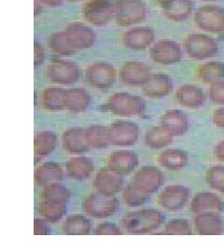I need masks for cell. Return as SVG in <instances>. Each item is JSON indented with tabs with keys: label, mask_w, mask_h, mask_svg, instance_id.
Returning <instances> with one entry per match:
<instances>
[{
	"label": "cell",
	"mask_w": 224,
	"mask_h": 252,
	"mask_svg": "<svg viewBox=\"0 0 224 252\" xmlns=\"http://www.w3.org/2000/svg\"><path fill=\"white\" fill-rule=\"evenodd\" d=\"M165 220L161 211L154 208H145L133 211L122 219V225L131 234H151L158 230Z\"/></svg>",
	"instance_id": "obj_1"
},
{
	"label": "cell",
	"mask_w": 224,
	"mask_h": 252,
	"mask_svg": "<svg viewBox=\"0 0 224 252\" xmlns=\"http://www.w3.org/2000/svg\"><path fill=\"white\" fill-rule=\"evenodd\" d=\"M81 207L88 216L102 220L113 216L120 207V202L114 196L95 192L84 198Z\"/></svg>",
	"instance_id": "obj_2"
},
{
	"label": "cell",
	"mask_w": 224,
	"mask_h": 252,
	"mask_svg": "<svg viewBox=\"0 0 224 252\" xmlns=\"http://www.w3.org/2000/svg\"><path fill=\"white\" fill-rule=\"evenodd\" d=\"M109 111L121 117H132L143 113L145 101L140 96L128 93H116L108 100Z\"/></svg>",
	"instance_id": "obj_3"
},
{
	"label": "cell",
	"mask_w": 224,
	"mask_h": 252,
	"mask_svg": "<svg viewBox=\"0 0 224 252\" xmlns=\"http://www.w3.org/2000/svg\"><path fill=\"white\" fill-rule=\"evenodd\" d=\"M185 52L195 60H206L219 54V43L215 38L204 34L189 35L183 42Z\"/></svg>",
	"instance_id": "obj_4"
},
{
	"label": "cell",
	"mask_w": 224,
	"mask_h": 252,
	"mask_svg": "<svg viewBox=\"0 0 224 252\" xmlns=\"http://www.w3.org/2000/svg\"><path fill=\"white\" fill-rule=\"evenodd\" d=\"M114 16L122 27L139 24L146 17V6L141 0H119L114 6Z\"/></svg>",
	"instance_id": "obj_5"
},
{
	"label": "cell",
	"mask_w": 224,
	"mask_h": 252,
	"mask_svg": "<svg viewBox=\"0 0 224 252\" xmlns=\"http://www.w3.org/2000/svg\"><path fill=\"white\" fill-rule=\"evenodd\" d=\"M194 22L200 29L209 33L224 32V8L215 5L203 6L197 9Z\"/></svg>",
	"instance_id": "obj_6"
},
{
	"label": "cell",
	"mask_w": 224,
	"mask_h": 252,
	"mask_svg": "<svg viewBox=\"0 0 224 252\" xmlns=\"http://www.w3.org/2000/svg\"><path fill=\"white\" fill-rule=\"evenodd\" d=\"M85 79L96 89L106 90L116 81V70L113 65L104 62L92 63L86 68Z\"/></svg>",
	"instance_id": "obj_7"
},
{
	"label": "cell",
	"mask_w": 224,
	"mask_h": 252,
	"mask_svg": "<svg viewBox=\"0 0 224 252\" xmlns=\"http://www.w3.org/2000/svg\"><path fill=\"white\" fill-rule=\"evenodd\" d=\"M165 182V176L156 166H143L134 174L132 183L147 194H153Z\"/></svg>",
	"instance_id": "obj_8"
},
{
	"label": "cell",
	"mask_w": 224,
	"mask_h": 252,
	"mask_svg": "<svg viewBox=\"0 0 224 252\" xmlns=\"http://www.w3.org/2000/svg\"><path fill=\"white\" fill-rule=\"evenodd\" d=\"M45 76L54 83L72 84L80 78V68L76 63L68 61H54L45 69Z\"/></svg>",
	"instance_id": "obj_9"
},
{
	"label": "cell",
	"mask_w": 224,
	"mask_h": 252,
	"mask_svg": "<svg viewBox=\"0 0 224 252\" xmlns=\"http://www.w3.org/2000/svg\"><path fill=\"white\" fill-rule=\"evenodd\" d=\"M109 129L110 142L118 147H130L135 144L139 136V128L132 122L118 121Z\"/></svg>",
	"instance_id": "obj_10"
},
{
	"label": "cell",
	"mask_w": 224,
	"mask_h": 252,
	"mask_svg": "<svg viewBox=\"0 0 224 252\" xmlns=\"http://www.w3.org/2000/svg\"><path fill=\"white\" fill-rule=\"evenodd\" d=\"M189 199L190 189L186 186L171 185L161 190L158 202L164 209L170 212H177L185 207Z\"/></svg>",
	"instance_id": "obj_11"
},
{
	"label": "cell",
	"mask_w": 224,
	"mask_h": 252,
	"mask_svg": "<svg viewBox=\"0 0 224 252\" xmlns=\"http://www.w3.org/2000/svg\"><path fill=\"white\" fill-rule=\"evenodd\" d=\"M93 186L96 192L106 196H114L124 187L123 176L110 168L100 169L93 181Z\"/></svg>",
	"instance_id": "obj_12"
},
{
	"label": "cell",
	"mask_w": 224,
	"mask_h": 252,
	"mask_svg": "<svg viewBox=\"0 0 224 252\" xmlns=\"http://www.w3.org/2000/svg\"><path fill=\"white\" fill-rule=\"evenodd\" d=\"M87 22L95 26H105L114 16V6L108 0H91L82 10Z\"/></svg>",
	"instance_id": "obj_13"
},
{
	"label": "cell",
	"mask_w": 224,
	"mask_h": 252,
	"mask_svg": "<svg viewBox=\"0 0 224 252\" xmlns=\"http://www.w3.org/2000/svg\"><path fill=\"white\" fill-rule=\"evenodd\" d=\"M64 33L68 43L76 51L88 49L95 44L96 39V33L79 22L69 25Z\"/></svg>",
	"instance_id": "obj_14"
},
{
	"label": "cell",
	"mask_w": 224,
	"mask_h": 252,
	"mask_svg": "<svg viewBox=\"0 0 224 252\" xmlns=\"http://www.w3.org/2000/svg\"><path fill=\"white\" fill-rule=\"evenodd\" d=\"M152 75V68L147 63L131 61L122 66L120 79L129 86H143Z\"/></svg>",
	"instance_id": "obj_15"
},
{
	"label": "cell",
	"mask_w": 224,
	"mask_h": 252,
	"mask_svg": "<svg viewBox=\"0 0 224 252\" xmlns=\"http://www.w3.org/2000/svg\"><path fill=\"white\" fill-rule=\"evenodd\" d=\"M182 54V49L179 43L169 39L157 42L151 50V57L153 61L166 65L180 62Z\"/></svg>",
	"instance_id": "obj_16"
},
{
	"label": "cell",
	"mask_w": 224,
	"mask_h": 252,
	"mask_svg": "<svg viewBox=\"0 0 224 252\" xmlns=\"http://www.w3.org/2000/svg\"><path fill=\"white\" fill-rule=\"evenodd\" d=\"M174 88L170 77L163 73L153 74L142 86L143 94L150 98H163L169 95Z\"/></svg>",
	"instance_id": "obj_17"
},
{
	"label": "cell",
	"mask_w": 224,
	"mask_h": 252,
	"mask_svg": "<svg viewBox=\"0 0 224 252\" xmlns=\"http://www.w3.org/2000/svg\"><path fill=\"white\" fill-rule=\"evenodd\" d=\"M139 163L138 156L131 151H118L111 153L108 159V167L122 176L134 171Z\"/></svg>",
	"instance_id": "obj_18"
},
{
	"label": "cell",
	"mask_w": 224,
	"mask_h": 252,
	"mask_svg": "<svg viewBox=\"0 0 224 252\" xmlns=\"http://www.w3.org/2000/svg\"><path fill=\"white\" fill-rule=\"evenodd\" d=\"M161 126L173 136H181L188 132V115L179 109H170L161 117Z\"/></svg>",
	"instance_id": "obj_19"
},
{
	"label": "cell",
	"mask_w": 224,
	"mask_h": 252,
	"mask_svg": "<svg viewBox=\"0 0 224 252\" xmlns=\"http://www.w3.org/2000/svg\"><path fill=\"white\" fill-rule=\"evenodd\" d=\"M62 148L64 152L71 154L87 153L91 147L86 139L85 130L77 127L65 130L62 135Z\"/></svg>",
	"instance_id": "obj_20"
},
{
	"label": "cell",
	"mask_w": 224,
	"mask_h": 252,
	"mask_svg": "<svg viewBox=\"0 0 224 252\" xmlns=\"http://www.w3.org/2000/svg\"><path fill=\"white\" fill-rule=\"evenodd\" d=\"M190 209L194 214L205 212H221L224 209V202L217 194L209 191L198 192L192 200Z\"/></svg>",
	"instance_id": "obj_21"
},
{
	"label": "cell",
	"mask_w": 224,
	"mask_h": 252,
	"mask_svg": "<svg viewBox=\"0 0 224 252\" xmlns=\"http://www.w3.org/2000/svg\"><path fill=\"white\" fill-rule=\"evenodd\" d=\"M194 4L192 0H163L161 12L164 17L174 22H182L190 17Z\"/></svg>",
	"instance_id": "obj_22"
},
{
	"label": "cell",
	"mask_w": 224,
	"mask_h": 252,
	"mask_svg": "<svg viewBox=\"0 0 224 252\" xmlns=\"http://www.w3.org/2000/svg\"><path fill=\"white\" fill-rule=\"evenodd\" d=\"M175 97L180 106L188 108H201L206 101L204 91L193 84L180 86L176 91Z\"/></svg>",
	"instance_id": "obj_23"
},
{
	"label": "cell",
	"mask_w": 224,
	"mask_h": 252,
	"mask_svg": "<svg viewBox=\"0 0 224 252\" xmlns=\"http://www.w3.org/2000/svg\"><path fill=\"white\" fill-rule=\"evenodd\" d=\"M194 227L202 235H219L224 232V223L216 212H205L194 218Z\"/></svg>",
	"instance_id": "obj_24"
},
{
	"label": "cell",
	"mask_w": 224,
	"mask_h": 252,
	"mask_svg": "<svg viewBox=\"0 0 224 252\" xmlns=\"http://www.w3.org/2000/svg\"><path fill=\"white\" fill-rule=\"evenodd\" d=\"M154 37V32L150 28H134L125 33L123 42L126 47L131 50L141 51L153 44Z\"/></svg>",
	"instance_id": "obj_25"
},
{
	"label": "cell",
	"mask_w": 224,
	"mask_h": 252,
	"mask_svg": "<svg viewBox=\"0 0 224 252\" xmlns=\"http://www.w3.org/2000/svg\"><path fill=\"white\" fill-rule=\"evenodd\" d=\"M95 170L93 161L85 156L72 157L65 162V172L71 180H86L91 178Z\"/></svg>",
	"instance_id": "obj_26"
},
{
	"label": "cell",
	"mask_w": 224,
	"mask_h": 252,
	"mask_svg": "<svg viewBox=\"0 0 224 252\" xmlns=\"http://www.w3.org/2000/svg\"><path fill=\"white\" fill-rule=\"evenodd\" d=\"M63 179V168L57 162H44L36 167L34 173L35 184L38 187H45L51 183L62 181Z\"/></svg>",
	"instance_id": "obj_27"
},
{
	"label": "cell",
	"mask_w": 224,
	"mask_h": 252,
	"mask_svg": "<svg viewBox=\"0 0 224 252\" xmlns=\"http://www.w3.org/2000/svg\"><path fill=\"white\" fill-rule=\"evenodd\" d=\"M189 159L187 152L181 149H168L160 153L158 162L168 170L179 171L188 165Z\"/></svg>",
	"instance_id": "obj_28"
},
{
	"label": "cell",
	"mask_w": 224,
	"mask_h": 252,
	"mask_svg": "<svg viewBox=\"0 0 224 252\" xmlns=\"http://www.w3.org/2000/svg\"><path fill=\"white\" fill-rule=\"evenodd\" d=\"M91 95L89 93L81 88H74L65 91L64 108L72 113H81L89 108Z\"/></svg>",
	"instance_id": "obj_29"
},
{
	"label": "cell",
	"mask_w": 224,
	"mask_h": 252,
	"mask_svg": "<svg viewBox=\"0 0 224 252\" xmlns=\"http://www.w3.org/2000/svg\"><path fill=\"white\" fill-rule=\"evenodd\" d=\"M91 226V221L87 217L73 214L64 220L61 231L66 235H86L90 234Z\"/></svg>",
	"instance_id": "obj_30"
},
{
	"label": "cell",
	"mask_w": 224,
	"mask_h": 252,
	"mask_svg": "<svg viewBox=\"0 0 224 252\" xmlns=\"http://www.w3.org/2000/svg\"><path fill=\"white\" fill-rule=\"evenodd\" d=\"M69 198V190L59 182H54L45 186L40 192V201L53 204L66 205Z\"/></svg>",
	"instance_id": "obj_31"
},
{
	"label": "cell",
	"mask_w": 224,
	"mask_h": 252,
	"mask_svg": "<svg viewBox=\"0 0 224 252\" xmlns=\"http://www.w3.org/2000/svg\"><path fill=\"white\" fill-rule=\"evenodd\" d=\"M58 144L57 135L51 131L36 133L34 137V152L37 157H45L54 153Z\"/></svg>",
	"instance_id": "obj_32"
},
{
	"label": "cell",
	"mask_w": 224,
	"mask_h": 252,
	"mask_svg": "<svg viewBox=\"0 0 224 252\" xmlns=\"http://www.w3.org/2000/svg\"><path fill=\"white\" fill-rule=\"evenodd\" d=\"M144 141L145 144L151 149L158 150L172 144L174 136L170 135L162 126H153L145 134Z\"/></svg>",
	"instance_id": "obj_33"
},
{
	"label": "cell",
	"mask_w": 224,
	"mask_h": 252,
	"mask_svg": "<svg viewBox=\"0 0 224 252\" xmlns=\"http://www.w3.org/2000/svg\"><path fill=\"white\" fill-rule=\"evenodd\" d=\"M65 91L61 88H48L40 94V106L49 111H59L64 108Z\"/></svg>",
	"instance_id": "obj_34"
},
{
	"label": "cell",
	"mask_w": 224,
	"mask_h": 252,
	"mask_svg": "<svg viewBox=\"0 0 224 252\" xmlns=\"http://www.w3.org/2000/svg\"><path fill=\"white\" fill-rule=\"evenodd\" d=\"M198 77L206 84L224 81V63L211 61L203 63L197 70Z\"/></svg>",
	"instance_id": "obj_35"
},
{
	"label": "cell",
	"mask_w": 224,
	"mask_h": 252,
	"mask_svg": "<svg viewBox=\"0 0 224 252\" xmlns=\"http://www.w3.org/2000/svg\"><path fill=\"white\" fill-rule=\"evenodd\" d=\"M86 139L91 148L105 149L111 144L109 129L106 126L94 125L85 129Z\"/></svg>",
	"instance_id": "obj_36"
},
{
	"label": "cell",
	"mask_w": 224,
	"mask_h": 252,
	"mask_svg": "<svg viewBox=\"0 0 224 252\" xmlns=\"http://www.w3.org/2000/svg\"><path fill=\"white\" fill-rule=\"evenodd\" d=\"M38 212L39 215L49 222L56 223L59 222L65 215L66 207L65 205H58L40 201L38 205Z\"/></svg>",
	"instance_id": "obj_37"
},
{
	"label": "cell",
	"mask_w": 224,
	"mask_h": 252,
	"mask_svg": "<svg viewBox=\"0 0 224 252\" xmlns=\"http://www.w3.org/2000/svg\"><path fill=\"white\" fill-rule=\"evenodd\" d=\"M123 199L127 207H138L146 204L150 197L149 194L138 189L133 183H130L124 189Z\"/></svg>",
	"instance_id": "obj_38"
},
{
	"label": "cell",
	"mask_w": 224,
	"mask_h": 252,
	"mask_svg": "<svg viewBox=\"0 0 224 252\" xmlns=\"http://www.w3.org/2000/svg\"><path fill=\"white\" fill-rule=\"evenodd\" d=\"M50 49L55 54L62 56H69L75 54L77 51L72 48L63 32L55 33L49 39Z\"/></svg>",
	"instance_id": "obj_39"
},
{
	"label": "cell",
	"mask_w": 224,
	"mask_h": 252,
	"mask_svg": "<svg viewBox=\"0 0 224 252\" xmlns=\"http://www.w3.org/2000/svg\"><path fill=\"white\" fill-rule=\"evenodd\" d=\"M206 181L211 189L223 192L224 190V165L210 167L206 172Z\"/></svg>",
	"instance_id": "obj_40"
},
{
	"label": "cell",
	"mask_w": 224,
	"mask_h": 252,
	"mask_svg": "<svg viewBox=\"0 0 224 252\" xmlns=\"http://www.w3.org/2000/svg\"><path fill=\"white\" fill-rule=\"evenodd\" d=\"M164 234L168 235H191L192 234V230L189 220L185 219H176L166 223Z\"/></svg>",
	"instance_id": "obj_41"
},
{
	"label": "cell",
	"mask_w": 224,
	"mask_h": 252,
	"mask_svg": "<svg viewBox=\"0 0 224 252\" xmlns=\"http://www.w3.org/2000/svg\"><path fill=\"white\" fill-rule=\"evenodd\" d=\"M208 96L213 103L224 105V81L211 84L208 92Z\"/></svg>",
	"instance_id": "obj_42"
},
{
	"label": "cell",
	"mask_w": 224,
	"mask_h": 252,
	"mask_svg": "<svg viewBox=\"0 0 224 252\" xmlns=\"http://www.w3.org/2000/svg\"><path fill=\"white\" fill-rule=\"evenodd\" d=\"M95 234H97V235H119V234H122V231L121 229L115 224V223H112V222H103V223H100L95 230Z\"/></svg>",
	"instance_id": "obj_43"
},
{
	"label": "cell",
	"mask_w": 224,
	"mask_h": 252,
	"mask_svg": "<svg viewBox=\"0 0 224 252\" xmlns=\"http://www.w3.org/2000/svg\"><path fill=\"white\" fill-rule=\"evenodd\" d=\"M34 234L35 235H47L51 234L49 221L45 219L34 220Z\"/></svg>",
	"instance_id": "obj_44"
},
{
	"label": "cell",
	"mask_w": 224,
	"mask_h": 252,
	"mask_svg": "<svg viewBox=\"0 0 224 252\" xmlns=\"http://www.w3.org/2000/svg\"><path fill=\"white\" fill-rule=\"evenodd\" d=\"M213 124L219 128L224 129V108H217L213 112L212 115Z\"/></svg>",
	"instance_id": "obj_45"
},
{
	"label": "cell",
	"mask_w": 224,
	"mask_h": 252,
	"mask_svg": "<svg viewBox=\"0 0 224 252\" xmlns=\"http://www.w3.org/2000/svg\"><path fill=\"white\" fill-rule=\"evenodd\" d=\"M35 57H34V64L35 66H38L40 65L42 62H43V59H44V52H43V48L41 47L40 44L38 43H35Z\"/></svg>",
	"instance_id": "obj_46"
},
{
	"label": "cell",
	"mask_w": 224,
	"mask_h": 252,
	"mask_svg": "<svg viewBox=\"0 0 224 252\" xmlns=\"http://www.w3.org/2000/svg\"><path fill=\"white\" fill-rule=\"evenodd\" d=\"M213 154L218 161L224 162V140L216 145Z\"/></svg>",
	"instance_id": "obj_47"
},
{
	"label": "cell",
	"mask_w": 224,
	"mask_h": 252,
	"mask_svg": "<svg viewBox=\"0 0 224 252\" xmlns=\"http://www.w3.org/2000/svg\"><path fill=\"white\" fill-rule=\"evenodd\" d=\"M40 1L48 6H58L63 2L64 0H40Z\"/></svg>",
	"instance_id": "obj_48"
},
{
	"label": "cell",
	"mask_w": 224,
	"mask_h": 252,
	"mask_svg": "<svg viewBox=\"0 0 224 252\" xmlns=\"http://www.w3.org/2000/svg\"><path fill=\"white\" fill-rule=\"evenodd\" d=\"M66 1H71V2H77V1H81V0H66Z\"/></svg>",
	"instance_id": "obj_49"
},
{
	"label": "cell",
	"mask_w": 224,
	"mask_h": 252,
	"mask_svg": "<svg viewBox=\"0 0 224 252\" xmlns=\"http://www.w3.org/2000/svg\"><path fill=\"white\" fill-rule=\"evenodd\" d=\"M203 1H217V0H203Z\"/></svg>",
	"instance_id": "obj_50"
},
{
	"label": "cell",
	"mask_w": 224,
	"mask_h": 252,
	"mask_svg": "<svg viewBox=\"0 0 224 252\" xmlns=\"http://www.w3.org/2000/svg\"><path fill=\"white\" fill-rule=\"evenodd\" d=\"M223 192H224V191H223Z\"/></svg>",
	"instance_id": "obj_51"
}]
</instances>
